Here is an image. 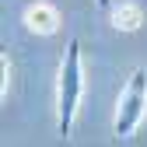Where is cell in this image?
Instances as JSON below:
<instances>
[{
    "instance_id": "obj_3",
    "label": "cell",
    "mask_w": 147,
    "mask_h": 147,
    "mask_svg": "<svg viewBox=\"0 0 147 147\" xmlns=\"http://www.w3.org/2000/svg\"><path fill=\"white\" fill-rule=\"evenodd\" d=\"M25 28L35 35H53L60 28V11L53 4H46V0H35V4L25 7Z\"/></svg>"
},
{
    "instance_id": "obj_4",
    "label": "cell",
    "mask_w": 147,
    "mask_h": 147,
    "mask_svg": "<svg viewBox=\"0 0 147 147\" xmlns=\"http://www.w3.org/2000/svg\"><path fill=\"white\" fill-rule=\"evenodd\" d=\"M140 21H144V14H140L137 4H119V7H112V25L119 32H137Z\"/></svg>"
},
{
    "instance_id": "obj_2",
    "label": "cell",
    "mask_w": 147,
    "mask_h": 147,
    "mask_svg": "<svg viewBox=\"0 0 147 147\" xmlns=\"http://www.w3.org/2000/svg\"><path fill=\"white\" fill-rule=\"evenodd\" d=\"M147 116V70H133L130 81H126L119 105H116V119H112V133L116 137H133L137 126Z\"/></svg>"
},
{
    "instance_id": "obj_5",
    "label": "cell",
    "mask_w": 147,
    "mask_h": 147,
    "mask_svg": "<svg viewBox=\"0 0 147 147\" xmlns=\"http://www.w3.org/2000/svg\"><path fill=\"white\" fill-rule=\"evenodd\" d=\"M98 7H105V11H109V7H112V0H98Z\"/></svg>"
},
{
    "instance_id": "obj_1",
    "label": "cell",
    "mask_w": 147,
    "mask_h": 147,
    "mask_svg": "<svg viewBox=\"0 0 147 147\" xmlns=\"http://www.w3.org/2000/svg\"><path fill=\"white\" fill-rule=\"evenodd\" d=\"M81 98H84V60H81V42L70 39L63 63H60V77H56V133H60V140L70 137L74 119L81 112Z\"/></svg>"
}]
</instances>
